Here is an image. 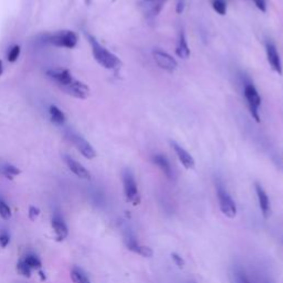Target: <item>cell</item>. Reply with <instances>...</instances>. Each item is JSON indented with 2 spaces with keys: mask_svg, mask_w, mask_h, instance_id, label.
<instances>
[{
  "mask_svg": "<svg viewBox=\"0 0 283 283\" xmlns=\"http://www.w3.org/2000/svg\"><path fill=\"white\" fill-rule=\"evenodd\" d=\"M86 37H88V40L91 45L94 60H96L101 67H103L107 70H114L120 67L121 60L119 59L118 55H115L111 51H108V50L101 45L93 35L86 34Z\"/></svg>",
  "mask_w": 283,
  "mask_h": 283,
  "instance_id": "6da1fadb",
  "label": "cell"
},
{
  "mask_svg": "<svg viewBox=\"0 0 283 283\" xmlns=\"http://www.w3.org/2000/svg\"><path fill=\"white\" fill-rule=\"evenodd\" d=\"M65 136H67V139L74 145L76 148L81 153L85 158L88 159H93L97 157V150L94 149V147L91 145V143H89L86 141L82 135H80L79 133H77L76 130L68 128L65 130Z\"/></svg>",
  "mask_w": 283,
  "mask_h": 283,
  "instance_id": "7a4b0ae2",
  "label": "cell"
},
{
  "mask_svg": "<svg viewBox=\"0 0 283 283\" xmlns=\"http://www.w3.org/2000/svg\"><path fill=\"white\" fill-rule=\"evenodd\" d=\"M78 34L71 30H61L47 37V42L50 45L67 49H73L78 45Z\"/></svg>",
  "mask_w": 283,
  "mask_h": 283,
  "instance_id": "3957f363",
  "label": "cell"
},
{
  "mask_svg": "<svg viewBox=\"0 0 283 283\" xmlns=\"http://www.w3.org/2000/svg\"><path fill=\"white\" fill-rule=\"evenodd\" d=\"M123 186H124L126 200L134 206L139 205L141 202V196L139 193V188H137L135 176L130 169L123 171Z\"/></svg>",
  "mask_w": 283,
  "mask_h": 283,
  "instance_id": "277c9868",
  "label": "cell"
},
{
  "mask_svg": "<svg viewBox=\"0 0 283 283\" xmlns=\"http://www.w3.org/2000/svg\"><path fill=\"white\" fill-rule=\"evenodd\" d=\"M217 196H218L219 208L221 213L228 218H235L237 215V205L235 200L231 198L229 193L221 184L217 185Z\"/></svg>",
  "mask_w": 283,
  "mask_h": 283,
  "instance_id": "5b68a950",
  "label": "cell"
},
{
  "mask_svg": "<svg viewBox=\"0 0 283 283\" xmlns=\"http://www.w3.org/2000/svg\"><path fill=\"white\" fill-rule=\"evenodd\" d=\"M243 96L248 104L250 114L253 119H255L258 123L260 122V115H259V107L261 105V98L255 85L252 83H247L243 89Z\"/></svg>",
  "mask_w": 283,
  "mask_h": 283,
  "instance_id": "8992f818",
  "label": "cell"
},
{
  "mask_svg": "<svg viewBox=\"0 0 283 283\" xmlns=\"http://www.w3.org/2000/svg\"><path fill=\"white\" fill-rule=\"evenodd\" d=\"M153 58L159 68L173 73L178 67V63L175 58H173L169 53L162 51V50L156 49L153 51Z\"/></svg>",
  "mask_w": 283,
  "mask_h": 283,
  "instance_id": "52a82bcc",
  "label": "cell"
},
{
  "mask_svg": "<svg viewBox=\"0 0 283 283\" xmlns=\"http://www.w3.org/2000/svg\"><path fill=\"white\" fill-rule=\"evenodd\" d=\"M70 97H73L79 100H85L90 96V88L84 82L80 81V80L73 79L72 82H70L67 86L61 89Z\"/></svg>",
  "mask_w": 283,
  "mask_h": 283,
  "instance_id": "ba28073f",
  "label": "cell"
},
{
  "mask_svg": "<svg viewBox=\"0 0 283 283\" xmlns=\"http://www.w3.org/2000/svg\"><path fill=\"white\" fill-rule=\"evenodd\" d=\"M47 76L52 82L55 83L58 88L60 89H63L64 86H67L70 82H72V80L74 79L69 70L61 69V68L48 70Z\"/></svg>",
  "mask_w": 283,
  "mask_h": 283,
  "instance_id": "9c48e42d",
  "label": "cell"
},
{
  "mask_svg": "<svg viewBox=\"0 0 283 283\" xmlns=\"http://www.w3.org/2000/svg\"><path fill=\"white\" fill-rule=\"evenodd\" d=\"M266 52H267V59L269 62L271 69L277 72L279 76H282L283 69H282V62L280 59V54L277 50V47L273 42L268 41L266 43Z\"/></svg>",
  "mask_w": 283,
  "mask_h": 283,
  "instance_id": "30bf717a",
  "label": "cell"
},
{
  "mask_svg": "<svg viewBox=\"0 0 283 283\" xmlns=\"http://www.w3.org/2000/svg\"><path fill=\"white\" fill-rule=\"evenodd\" d=\"M166 2H167V0H142V12L145 14V17L148 19L155 18L161 13Z\"/></svg>",
  "mask_w": 283,
  "mask_h": 283,
  "instance_id": "8fae6325",
  "label": "cell"
},
{
  "mask_svg": "<svg viewBox=\"0 0 283 283\" xmlns=\"http://www.w3.org/2000/svg\"><path fill=\"white\" fill-rule=\"evenodd\" d=\"M171 145H172V147L174 148V150H175V153H176V155L179 159V162L181 163V165H183L186 169H193L195 167L194 157L190 153H188V152L184 147H181L180 145L177 144L176 142L171 141Z\"/></svg>",
  "mask_w": 283,
  "mask_h": 283,
  "instance_id": "7c38bea8",
  "label": "cell"
},
{
  "mask_svg": "<svg viewBox=\"0 0 283 283\" xmlns=\"http://www.w3.org/2000/svg\"><path fill=\"white\" fill-rule=\"evenodd\" d=\"M63 159H64V163L67 164V166L69 167V169L73 173L74 175H77L79 178H82V179H90L91 178L90 172L86 169L82 164L77 162L74 158H72L71 156H68V155H64Z\"/></svg>",
  "mask_w": 283,
  "mask_h": 283,
  "instance_id": "4fadbf2b",
  "label": "cell"
},
{
  "mask_svg": "<svg viewBox=\"0 0 283 283\" xmlns=\"http://www.w3.org/2000/svg\"><path fill=\"white\" fill-rule=\"evenodd\" d=\"M256 193H257V197L259 201V207L261 209V213H262L265 218H269V216L271 214V206H270V200L266 191L263 190V187L260 184L256 183Z\"/></svg>",
  "mask_w": 283,
  "mask_h": 283,
  "instance_id": "5bb4252c",
  "label": "cell"
},
{
  "mask_svg": "<svg viewBox=\"0 0 283 283\" xmlns=\"http://www.w3.org/2000/svg\"><path fill=\"white\" fill-rule=\"evenodd\" d=\"M126 246L127 248L133 251L135 253H137V255H140L144 258H150L152 256L154 255L153 250H152L149 247H145V246H142L139 243V241L136 240L135 237L133 236H128L127 239H126Z\"/></svg>",
  "mask_w": 283,
  "mask_h": 283,
  "instance_id": "9a60e30c",
  "label": "cell"
},
{
  "mask_svg": "<svg viewBox=\"0 0 283 283\" xmlns=\"http://www.w3.org/2000/svg\"><path fill=\"white\" fill-rule=\"evenodd\" d=\"M152 162H153L157 166V167L165 174L166 177L169 179L174 178V172L172 168V165L168 161V158L165 155L155 154V155H153V157H152Z\"/></svg>",
  "mask_w": 283,
  "mask_h": 283,
  "instance_id": "2e32d148",
  "label": "cell"
},
{
  "mask_svg": "<svg viewBox=\"0 0 283 283\" xmlns=\"http://www.w3.org/2000/svg\"><path fill=\"white\" fill-rule=\"evenodd\" d=\"M176 54L178 58H180V59H184V60L188 59L191 55V49H190V46H188L186 34L184 31H181L179 34V39L176 47Z\"/></svg>",
  "mask_w": 283,
  "mask_h": 283,
  "instance_id": "e0dca14e",
  "label": "cell"
},
{
  "mask_svg": "<svg viewBox=\"0 0 283 283\" xmlns=\"http://www.w3.org/2000/svg\"><path fill=\"white\" fill-rule=\"evenodd\" d=\"M52 227L56 235V241H62L68 237V227L59 216H54L52 219Z\"/></svg>",
  "mask_w": 283,
  "mask_h": 283,
  "instance_id": "ac0fdd59",
  "label": "cell"
},
{
  "mask_svg": "<svg viewBox=\"0 0 283 283\" xmlns=\"http://www.w3.org/2000/svg\"><path fill=\"white\" fill-rule=\"evenodd\" d=\"M49 114H50V118H51L52 122L56 125L64 124L65 120H67V118H65V114L56 105H50Z\"/></svg>",
  "mask_w": 283,
  "mask_h": 283,
  "instance_id": "d6986e66",
  "label": "cell"
},
{
  "mask_svg": "<svg viewBox=\"0 0 283 283\" xmlns=\"http://www.w3.org/2000/svg\"><path fill=\"white\" fill-rule=\"evenodd\" d=\"M2 174L8 179L12 180L13 176L19 175L20 169L11 164H5L2 166Z\"/></svg>",
  "mask_w": 283,
  "mask_h": 283,
  "instance_id": "ffe728a7",
  "label": "cell"
},
{
  "mask_svg": "<svg viewBox=\"0 0 283 283\" xmlns=\"http://www.w3.org/2000/svg\"><path fill=\"white\" fill-rule=\"evenodd\" d=\"M71 279L74 283H90L88 277L83 273L82 270L78 269V268H74V269L71 271Z\"/></svg>",
  "mask_w": 283,
  "mask_h": 283,
  "instance_id": "44dd1931",
  "label": "cell"
},
{
  "mask_svg": "<svg viewBox=\"0 0 283 283\" xmlns=\"http://www.w3.org/2000/svg\"><path fill=\"white\" fill-rule=\"evenodd\" d=\"M212 5L214 10L220 16H224L227 13V3L224 0H213Z\"/></svg>",
  "mask_w": 283,
  "mask_h": 283,
  "instance_id": "7402d4cb",
  "label": "cell"
},
{
  "mask_svg": "<svg viewBox=\"0 0 283 283\" xmlns=\"http://www.w3.org/2000/svg\"><path fill=\"white\" fill-rule=\"evenodd\" d=\"M234 277H235V283H252L250 281V279L247 277L244 271L242 269H240V268L236 269Z\"/></svg>",
  "mask_w": 283,
  "mask_h": 283,
  "instance_id": "603a6c76",
  "label": "cell"
},
{
  "mask_svg": "<svg viewBox=\"0 0 283 283\" xmlns=\"http://www.w3.org/2000/svg\"><path fill=\"white\" fill-rule=\"evenodd\" d=\"M25 262L29 268H31V269H40L42 267L41 261L37 257L33 256H28L25 260Z\"/></svg>",
  "mask_w": 283,
  "mask_h": 283,
  "instance_id": "cb8c5ba5",
  "label": "cell"
},
{
  "mask_svg": "<svg viewBox=\"0 0 283 283\" xmlns=\"http://www.w3.org/2000/svg\"><path fill=\"white\" fill-rule=\"evenodd\" d=\"M17 270L20 274H23L26 278H30L31 277V268H29L25 261H20L17 265Z\"/></svg>",
  "mask_w": 283,
  "mask_h": 283,
  "instance_id": "d4e9b609",
  "label": "cell"
},
{
  "mask_svg": "<svg viewBox=\"0 0 283 283\" xmlns=\"http://www.w3.org/2000/svg\"><path fill=\"white\" fill-rule=\"evenodd\" d=\"M20 52H21L20 46H13L9 50L8 55H7V58H8V61L9 62H16L18 60V58L20 56Z\"/></svg>",
  "mask_w": 283,
  "mask_h": 283,
  "instance_id": "484cf974",
  "label": "cell"
},
{
  "mask_svg": "<svg viewBox=\"0 0 283 283\" xmlns=\"http://www.w3.org/2000/svg\"><path fill=\"white\" fill-rule=\"evenodd\" d=\"M0 216H2L5 220H9L11 218L10 208L7 206L6 202L2 199H0Z\"/></svg>",
  "mask_w": 283,
  "mask_h": 283,
  "instance_id": "4316f807",
  "label": "cell"
},
{
  "mask_svg": "<svg viewBox=\"0 0 283 283\" xmlns=\"http://www.w3.org/2000/svg\"><path fill=\"white\" fill-rule=\"evenodd\" d=\"M40 215V209L37 208V207H33L31 206L30 208H29V218H30V220L34 221L35 218Z\"/></svg>",
  "mask_w": 283,
  "mask_h": 283,
  "instance_id": "83f0119b",
  "label": "cell"
},
{
  "mask_svg": "<svg viewBox=\"0 0 283 283\" xmlns=\"http://www.w3.org/2000/svg\"><path fill=\"white\" fill-rule=\"evenodd\" d=\"M253 3H255L257 8L261 11V12H266L267 11V3L266 0H252Z\"/></svg>",
  "mask_w": 283,
  "mask_h": 283,
  "instance_id": "f1b7e54d",
  "label": "cell"
},
{
  "mask_svg": "<svg viewBox=\"0 0 283 283\" xmlns=\"http://www.w3.org/2000/svg\"><path fill=\"white\" fill-rule=\"evenodd\" d=\"M172 258H173L174 261H175L176 266H178L179 268H183V267L185 266V261H184V259L181 258L179 255H177V253H172Z\"/></svg>",
  "mask_w": 283,
  "mask_h": 283,
  "instance_id": "f546056e",
  "label": "cell"
},
{
  "mask_svg": "<svg viewBox=\"0 0 283 283\" xmlns=\"http://www.w3.org/2000/svg\"><path fill=\"white\" fill-rule=\"evenodd\" d=\"M9 236L7 235V234H3V235H0V247H2V248H5V247L8 246L9 243Z\"/></svg>",
  "mask_w": 283,
  "mask_h": 283,
  "instance_id": "4dcf8cb0",
  "label": "cell"
},
{
  "mask_svg": "<svg viewBox=\"0 0 283 283\" xmlns=\"http://www.w3.org/2000/svg\"><path fill=\"white\" fill-rule=\"evenodd\" d=\"M185 9V0H177V5H176V12L180 14Z\"/></svg>",
  "mask_w": 283,
  "mask_h": 283,
  "instance_id": "1f68e13d",
  "label": "cell"
},
{
  "mask_svg": "<svg viewBox=\"0 0 283 283\" xmlns=\"http://www.w3.org/2000/svg\"><path fill=\"white\" fill-rule=\"evenodd\" d=\"M39 275H40V278H41V281H45L46 280V275H45V272L43 271H39Z\"/></svg>",
  "mask_w": 283,
  "mask_h": 283,
  "instance_id": "d6a6232c",
  "label": "cell"
},
{
  "mask_svg": "<svg viewBox=\"0 0 283 283\" xmlns=\"http://www.w3.org/2000/svg\"><path fill=\"white\" fill-rule=\"evenodd\" d=\"M3 72H4V67H3V61L0 60V77L3 76Z\"/></svg>",
  "mask_w": 283,
  "mask_h": 283,
  "instance_id": "836d02e7",
  "label": "cell"
},
{
  "mask_svg": "<svg viewBox=\"0 0 283 283\" xmlns=\"http://www.w3.org/2000/svg\"><path fill=\"white\" fill-rule=\"evenodd\" d=\"M265 283H271V282H269V281H268V280H267V281H266Z\"/></svg>",
  "mask_w": 283,
  "mask_h": 283,
  "instance_id": "e575fe53",
  "label": "cell"
}]
</instances>
